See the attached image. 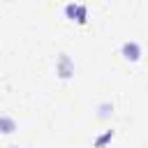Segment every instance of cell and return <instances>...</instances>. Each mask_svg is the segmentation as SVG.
I'll list each match as a JSON object with an SVG mask.
<instances>
[{
	"label": "cell",
	"mask_w": 148,
	"mask_h": 148,
	"mask_svg": "<svg viewBox=\"0 0 148 148\" xmlns=\"http://www.w3.org/2000/svg\"><path fill=\"white\" fill-rule=\"evenodd\" d=\"M62 14L69 21H76L79 25L88 23V5L86 2H65L62 5Z\"/></svg>",
	"instance_id": "1"
},
{
	"label": "cell",
	"mask_w": 148,
	"mask_h": 148,
	"mask_svg": "<svg viewBox=\"0 0 148 148\" xmlns=\"http://www.w3.org/2000/svg\"><path fill=\"white\" fill-rule=\"evenodd\" d=\"M56 74L62 81H69L74 76V58L67 51H60L58 53V58H56Z\"/></svg>",
	"instance_id": "2"
},
{
	"label": "cell",
	"mask_w": 148,
	"mask_h": 148,
	"mask_svg": "<svg viewBox=\"0 0 148 148\" xmlns=\"http://www.w3.org/2000/svg\"><path fill=\"white\" fill-rule=\"evenodd\" d=\"M120 56L125 62H139L141 56H143V49H141V42L139 39H125L120 44Z\"/></svg>",
	"instance_id": "3"
},
{
	"label": "cell",
	"mask_w": 148,
	"mask_h": 148,
	"mask_svg": "<svg viewBox=\"0 0 148 148\" xmlns=\"http://www.w3.org/2000/svg\"><path fill=\"white\" fill-rule=\"evenodd\" d=\"M18 130V123H16V118L12 116V113H0V134H14Z\"/></svg>",
	"instance_id": "4"
},
{
	"label": "cell",
	"mask_w": 148,
	"mask_h": 148,
	"mask_svg": "<svg viewBox=\"0 0 148 148\" xmlns=\"http://www.w3.org/2000/svg\"><path fill=\"white\" fill-rule=\"evenodd\" d=\"M113 111H116V106H113V102H109V99H104V102H99V104L95 106V116H97L99 120L111 118V116H113Z\"/></svg>",
	"instance_id": "5"
},
{
	"label": "cell",
	"mask_w": 148,
	"mask_h": 148,
	"mask_svg": "<svg viewBox=\"0 0 148 148\" xmlns=\"http://www.w3.org/2000/svg\"><path fill=\"white\" fill-rule=\"evenodd\" d=\"M116 136V130H104L99 136H95V141H92V148H104L111 139Z\"/></svg>",
	"instance_id": "6"
},
{
	"label": "cell",
	"mask_w": 148,
	"mask_h": 148,
	"mask_svg": "<svg viewBox=\"0 0 148 148\" xmlns=\"http://www.w3.org/2000/svg\"><path fill=\"white\" fill-rule=\"evenodd\" d=\"M7 148H21V146H18V143H9Z\"/></svg>",
	"instance_id": "7"
}]
</instances>
